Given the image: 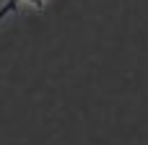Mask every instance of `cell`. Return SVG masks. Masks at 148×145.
<instances>
[{
    "mask_svg": "<svg viewBox=\"0 0 148 145\" xmlns=\"http://www.w3.org/2000/svg\"><path fill=\"white\" fill-rule=\"evenodd\" d=\"M21 8H44V0H5L0 5V21L8 18L10 13L21 10Z\"/></svg>",
    "mask_w": 148,
    "mask_h": 145,
    "instance_id": "obj_1",
    "label": "cell"
}]
</instances>
